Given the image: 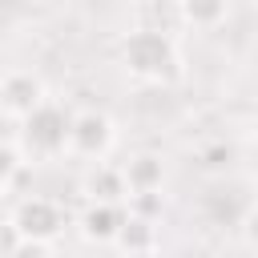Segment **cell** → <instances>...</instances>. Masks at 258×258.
I'll list each match as a JSON object with an SVG mask.
<instances>
[{
  "label": "cell",
  "instance_id": "8992f818",
  "mask_svg": "<svg viewBox=\"0 0 258 258\" xmlns=\"http://www.w3.org/2000/svg\"><path fill=\"white\" fill-rule=\"evenodd\" d=\"M125 218H129V214H125L121 206H105V202H85V210H81L77 226H81V238H85V242L109 246V242H117V234H121Z\"/></svg>",
  "mask_w": 258,
  "mask_h": 258
},
{
  "label": "cell",
  "instance_id": "3957f363",
  "mask_svg": "<svg viewBox=\"0 0 258 258\" xmlns=\"http://www.w3.org/2000/svg\"><path fill=\"white\" fill-rule=\"evenodd\" d=\"M8 222L16 226V234H20L24 242L48 246V242H56L60 230H64V210H60L52 198H24V202H16V210H12Z\"/></svg>",
  "mask_w": 258,
  "mask_h": 258
},
{
  "label": "cell",
  "instance_id": "4fadbf2b",
  "mask_svg": "<svg viewBox=\"0 0 258 258\" xmlns=\"http://www.w3.org/2000/svg\"><path fill=\"white\" fill-rule=\"evenodd\" d=\"M230 157H234V149H230L226 141H214V145L202 149V165H206V169H222V165H230Z\"/></svg>",
  "mask_w": 258,
  "mask_h": 258
},
{
  "label": "cell",
  "instance_id": "8fae6325",
  "mask_svg": "<svg viewBox=\"0 0 258 258\" xmlns=\"http://www.w3.org/2000/svg\"><path fill=\"white\" fill-rule=\"evenodd\" d=\"M161 214H165V198L161 194H129V218L161 222Z\"/></svg>",
  "mask_w": 258,
  "mask_h": 258
},
{
  "label": "cell",
  "instance_id": "7a4b0ae2",
  "mask_svg": "<svg viewBox=\"0 0 258 258\" xmlns=\"http://www.w3.org/2000/svg\"><path fill=\"white\" fill-rule=\"evenodd\" d=\"M69 125H73V113H64L60 105L44 101L32 117L20 121V149L32 153V157H56L69 149Z\"/></svg>",
  "mask_w": 258,
  "mask_h": 258
},
{
  "label": "cell",
  "instance_id": "6da1fadb",
  "mask_svg": "<svg viewBox=\"0 0 258 258\" xmlns=\"http://www.w3.org/2000/svg\"><path fill=\"white\" fill-rule=\"evenodd\" d=\"M121 64L133 81L161 85L177 73V44L165 28H133L121 40Z\"/></svg>",
  "mask_w": 258,
  "mask_h": 258
},
{
  "label": "cell",
  "instance_id": "7c38bea8",
  "mask_svg": "<svg viewBox=\"0 0 258 258\" xmlns=\"http://www.w3.org/2000/svg\"><path fill=\"white\" fill-rule=\"evenodd\" d=\"M20 169H24V153H20L16 145H0V185H4V189L16 181Z\"/></svg>",
  "mask_w": 258,
  "mask_h": 258
},
{
  "label": "cell",
  "instance_id": "277c9868",
  "mask_svg": "<svg viewBox=\"0 0 258 258\" xmlns=\"http://www.w3.org/2000/svg\"><path fill=\"white\" fill-rule=\"evenodd\" d=\"M117 141V129L113 121L101 113V109H81L73 113V125H69V153L85 157V161H101Z\"/></svg>",
  "mask_w": 258,
  "mask_h": 258
},
{
  "label": "cell",
  "instance_id": "e0dca14e",
  "mask_svg": "<svg viewBox=\"0 0 258 258\" xmlns=\"http://www.w3.org/2000/svg\"><path fill=\"white\" fill-rule=\"evenodd\" d=\"M121 258H157V254H121Z\"/></svg>",
  "mask_w": 258,
  "mask_h": 258
},
{
  "label": "cell",
  "instance_id": "ba28073f",
  "mask_svg": "<svg viewBox=\"0 0 258 258\" xmlns=\"http://www.w3.org/2000/svg\"><path fill=\"white\" fill-rule=\"evenodd\" d=\"M85 194H89V202L121 206V198H129V185H125L121 165H93L89 177H85Z\"/></svg>",
  "mask_w": 258,
  "mask_h": 258
},
{
  "label": "cell",
  "instance_id": "2e32d148",
  "mask_svg": "<svg viewBox=\"0 0 258 258\" xmlns=\"http://www.w3.org/2000/svg\"><path fill=\"white\" fill-rule=\"evenodd\" d=\"M8 258H48V246H36V242H20Z\"/></svg>",
  "mask_w": 258,
  "mask_h": 258
},
{
  "label": "cell",
  "instance_id": "9c48e42d",
  "mask_svg": "<svg viewBox=\"0 0 258 258\" xmlns=\"http://www.w3.org/2000/svg\"><path fill=\"white\" fill-rule=\"evenodd\" d=\"M121 254H157V222H141V218H125L117 242Z\"/></svg>",
  "mask_w": 258,
  "mask_h": 258
},
{
  "label": "cell",
  "instance_id": "52a82bcc",
  "mask_svg": "<svg viewBox=\"0 0 258 258\" xmlns=\"http://www.w3.org/2000/svg\"><path fill=\"white\" fill-rule=\"evenodd\" d=\"M121 173H125L129 194H161V185H165V161H161V153H133L121 165Z\"/></svg>",
  "mask_w": 258,
  "mask_h": 258
},
{
  "label": "cell",
  "instance_id": "30bf717a",
  "mask_svg": "<svg viewBox=\"0 0 258 258\" xmlns=\"http://www.w3.org/2000/svg\"><path fill=\"white\" fill-rule=\"evenodd\" d=\"M226 16H230V8L222 0H185V4H177V20H185L194 28H218Z\"/></svg>",
  "mask_w": 258,
  "mask_h": 258
},
{
  "label": "cell",
  "instance_id": "5bb4252c",
  "mask_svg": "<svg viewBox=\"0 0 258 258\" xmlns=\"http://www.w3.org/2000/svg\"><path fill=\"white\" fill-rule=\"evenodd\" d=\"M20 242H24V238L16 234V226H12V222H0V258H8Z\"/></svg>",
  "mask_w": 258,
  "mask_h": 258
},
{
  "label": "cell",
  "instance_id": "ac0fdd59",
  "mask_svg": "<svg viewBox=\"0 0 258 258\" xmlns=\"http://www.w3.org/2000/svg\"><path fill=\"white\" fill-rule=\"evenodd\" d=\"M4 194H8V189H4V185H0V202H4Z\"/></svg>",
  "mask_w": 258,
  "mask_h": 258
},
{
  "label": "cell",
  "instance_id": "9a60e30c",
  "mask_svg": "<svg viewBox=\"0 0 258 258\" xmlns=\"http://www.w3.org/2000/svg\"><path fill=\"white\" fill-rule=\"evenodd\" d=\"M242 242H246L250 250H258V206L246 210V218H242Z\"/></svg>",
  "mask_w": 258,
  "mask_h": 258
},
{
  "label": "cell",
  "instance_id": "5b68a950",
  "mask_svg": "<svg viewBox=\"0 0 258 258\" xmlns=\"http://www.w3.org/2000/svg\"><path fill=\"white\" fill-rule=\"evenodd\" d=\"M44 101H48V97H44V81H40L36 73L12 69V73L0 77V113H4V117L24 121V117H32Z\"/></svg>",
  "mask_w": 258,
  "mask_h": 258
}]
</instances>
